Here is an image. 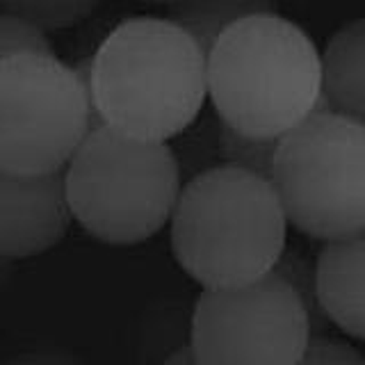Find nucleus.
Listing matches in <instances>:
<instances>
[{
    "instance_id": "6e6552de",
    "label": "nucleus",
    "mask_w": 365,
    "mask_h": 365,
    "mask_svg": "<svg viewBox=\"0 0 365 365\" xmlns=\"http://www.w3.org/2000/svg\"><path fill=\"white\" fill-rule=\"evenodd\" d=\"M76 222L62 171H0V256L26 260L62 242Z\"/></svg>"
},
{
    "instance_id": "ddd939ff",
    "label": "nucleus",
    "mask_w": 365,
    "mask_h": 365,
    "mask_svg": "<svg viewBox=\"0 0 365 365\" xmlns=\"http://www.w3.org/2000/svg\"><path fill=\"white\" fill-rule=\"evenodd\" d=\"M279 140H260L245 133H237L224 125L222 128V163L242 167L258 176L269 178L274 151Z\"/></svg>"
},
{
    "instance_id": "0eeeda50",
    "label": "nucleus",
    "mask_w": 365,
    "mask_h": 365,
    "mask_svg": "<svg viewBox=\"0 0 365 365\" xmlns=\"http://www.w3.org/2000/svg\"><path fill=\"white\" fill-rule=\"evenodd\" d=\"M313 331L299 292L269 272L247 285L203 290L192 308L190 345L203 365H297Z\"/></svg>"
},
{
    "instance_id": "dca6fc26",
    "label": "nucleus",
    "mask_w": 365,
    "mask_h": 365,
    "mask_svg": "<svg viewBox=\"0 0 365 365\" xmlns=\"http://www.w3.org/2000/svg\"><path fill=\"white\" fill-rule=\"evenodd\" d=\"M297 365H365V359L349 342L327 336H313Z\"/></svg>"
},
{
    "instance_id": "423d86ee",
    "label": "nucleus",
    "mask_w": 365,
    "mask_h": 365,
    "mask_svg": "<svg viewBox=\"0 0 365 365\" xmlns=\"http://www.w3.org/2000/svg\"><path fill=\"white\" fill-rule=\"evenodd\" d=\"M98 123L78 66L55 55L0 57V171H62Z\"/></svg>"
},
{
    "instance_id": "2eb2a0df",
    "label": "nucleus",
    "mask_w": 365,
    "mask_h": 365,
    "mask_svg": "<svg viewBox=\"0 0 365 365\" xmlns=\"http://www.w3.org/2000/svg\"><path fill=\"white\" fill-rule=\"evenodd\" d=\"M274 272H277L279 277H283L297 292H299V297L308 308V313H311L313 329H322L329 319L322 313V308H319V302H317L315 265H311V262H308L302 254H297V251L285 249V254L281 256L279 265L274 267Z\"/></svg>"
},
{
    "instance_id": "a211bd4d",
    "label": "nucleus",
    "mask_w": 365,
    "mask_h": 365,
    "mask_svg": "<svg viewBox=\"0 0 365 365\" xmlns=\"http://www.w3.org/2000/svg\"><path fill=\"white\" fill-rule=\"evenodd\" d=\"M163 365H203L199 361V356L194 354L192 345H182V347H176L174 351L169 354V356L163 361Z\"/></svg>"
},
{
    "instance_id": "9d476101",
    "label": "nucleus",
    "mask_w": 365,
    "mask_h": 365,
    "mask_svg": "<svg viewBox=\"0 0 365 365\" xmlns=\"http://www.w3.org/2000/svg\"><path fill=\"white\" fill-rule=\"evenodd\" d=\"M322 108L365 125V16L340 26L324 46Z\"/></svg>"
},
{
    "instance_id": "f8f14e48",
    "label": "nucleus",
    "mask_w": 365,
    "mask_h": 365,
    "mask_svg": "<svg viewBox=\"0 0 365 365\" xmlns=\"http://www.w3.org/2000/svg\"><path fill=\"white\" fill-rule=\"evenodd\" d=\"M3 11L26 16L46 30H64L85 21L98 0H0Z\"/></svg>"
},
{
    "instance_id": "20e7f679",
    "label": "nucleus",
    "mask_w": 365,
    "mask_h": 365,
    "mask_svg": "<svg viewBox=\"0 0 365 365\" xmlns=\"http://www.w3.org/2000/svg\"><path fill=\"white\" fill-rule=\"evenodd\" d=\"M64 178L76 222L114 247L140 245L163 231L185 185L169 142L135 140L106 123L80 144Z\"/></svg>"
},
{
    "instance_id": "f03ea898",
    "label": "nucleus",
    "mask_w": 365,
    "mask_h": 365,
    "mask_svg": "<svg viewBox=\"0 0 365 365\" xmlns=\"http://www.w3.org/2000/svg\"><path fill=\"white\" fill-rule=\"evenodd\" d=\"M288 226L269 178L222 163L185 180L169 242L178 267L203 290L235 288L274 272Z\"/></svg>"
},
{
    "instance_id": "39448f33",
    "label": "nucleus",
    "mask_w": 365,
    "mask_h": 365,
    "mask_svg": "<svg viewBox=\"0 0 365 365\" xmlns=\"http://www.w3.org/2000/svg\"><path fill=\"white\" fill-rule=\"evenodd\" d=\"M269 180L288 224L313 240L365 226V125L317 110L279 137Z\"/></svg>"
},
{
    "instance_id": "9b49d317",
    "label": "nucleus",
    "mask_w": 365,
    "mask_h": 365,
    "mask_svg": "<svg viewBox=\"0 0 365 365\" xmlns=\"http://www.w3.org/2000/svg\"><path fill=\"white\" fill-rule=\"evenodd\" d=\"M274 11L272 0H176L169 5V19L187 30L208 53L222 34L237 21Z\"/></svg>"
},
{
    "instance_id": "f3484780",
    "label": "nucleus",
    "mask_w": 365,
    "mask_h": 365,
    "mask_svg": "<svg viewBox=\"0 0 365 365\" xmlns=\"http://www.w3.org/2000/svg\"><path fill=\"white\" fill-rule=\"evenodd\" d=\"M5 365H87L78 356L60 349H32V351H21L16 356L5 361Z\"/></svg>"
},
{
    "instance_id": "1a4fd4ad",
    "label": "nucleus",
    "mask_w": 365,
    "mask_h": 365,
    "mask_svg": "<svg viewBox=\"0 0 365 365\" xmlns=\"http://www.w3.org/2000/svg\"><path fill=\"white\" fill-rule=\"evenodd\" d=\"M315 285L329 322L365 342V226L324 242L315 258Z\"/></svg>"
},
{
    "instance_id": "7ed1b4c3",
    "label": "nucleus",
    "mask_w": 365,
    "mask_h": 365,
    "mask_svg": "<svg viewBox=\"0 0 365 365\" xmlns=\"http://www.w3.org/2000/svg\"><path fill=\"white\" fill-rule=\"evenodd\" d=\"M208 101L228 128L279 140L322 110V53L277 11L242 19L208 51Z\"/></svg>"
},
{
    "instance_id": "4468645a",
    "label": "nucleus",
    "mask_w": 365,
    "mask_h": 365,
    "mask_svg": "<svg viewBox=\"0 0 365 365\" xmlns=\"http://www.w3.org/2000/svg\"><path fill=\"white\" fill-rule=\"evenodd\" d=\"M14 55H53L46 28L26 16L3 11L0 16V57Z\"/></svg>"
},
{
    "instance_id": "6ab92c4d",
    "label": "nucleus",
    "mask_w": 365,
    "mask_h": 365,
    "mask_svg": "<svg viewBox=\"0 0 365 365\" xmlns=\"http://www.w3.org/2000/svg\"><path fill=\"white\" fill-rule=\"evenodd\" d=\"M142 3H155V5H171L176 0H142Z\"/></svg>"
},
{
    "instance_id": "f257e3e1",
    "label": "nucleus",
    "mask_w": 365,
    "mask_h": 365,
    "mask_svg": "<svg viewBox=\"0 0 365 365\" xmlns=\"http://www.w3.org/2000/svg\"><path fill=\"white\" fill-rule=\"evenodd\" d=\"M76 66L101 121L135 140H176L208 101V53L169 16L121 21Z\"/></svg>"
}]
</instances>
